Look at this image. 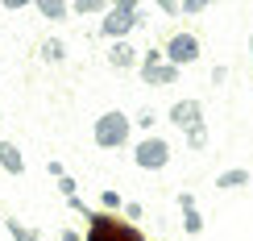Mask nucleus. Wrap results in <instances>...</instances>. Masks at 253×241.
Returning <instances> with one entry per match:
<instances>
[{
  "mask_svg": "<svg viewBox=\"0 0 253 241\" xmlns=\"http://www.w3.org/2000/svg\"><path fill=\"white\" fill-rule=\"evenodd\" d=\"M162 67H166L162 50H141V79H145V88H158V71Z\"/></svg>",
  "mask_w": 253,
  "mask_h": 241,
  "instance_id": "nucleus-10",
  "label": "nucleus"
},
{
  "mask_svg": "<svg viewBox=\"0 0 253 241\" xmlns=\"http://www.w3.org/2000/svg\"><path fill=\"white\" fill-rule=\"evenodd\" d=\"M46 171H50V175H54V179H62V175H67V166H62L58 158H50V162H46Z\"/></svg>",
  "mask_w": 253,
  "mask_h": 241,
  "instance_id": "nucleus-23",
  "label": "nucleus"
},
{
  "mask_svg": "<svg viewBox=\"0 0 253 241\" xmlns=\"http://www.w3.org/2000/svg\"><path fill=\"white\" fill-rule=\"evenodd\" d=\"M249 67H253V38H249Z\"/></svg>",
  "mask_w": 253,
  "mask_h": 241,
  "instance_id": "nucleus-25",
  "label": "nucleus"
},
{
  "mask_svg": "<svg viewBox=\"0 0 253 241\" xmlns=\"http://www.w3.org/2000/svg\"><path fill=\"white\" fill-rule=\"evenodd\" d=\"M87 221H91V229H87L83 241H145L133 225H121L117 216H108V212H87Z\"/></svg>",
  "mask_w": 253,
  "mask_h": 241,
  "instance_id": "nucleus-3",
  "label": "nucleus"
},
{
  "mask_svg": "<svg viewBox=\"0 0 253 241\" xmlns=\"http://www.w3.org/2000/svg\"><path fill=\"white\" fill-rule=\"evenodd\" d=\"M133 162L141 166V171H162V166L170 162V142H166V138H145V142H137Z\"/></svg>",
  "mask_w": 253,
  "mask_h": 241,
  "instance_id": "nucleus-5",
  "label": "nucleus"
},
{
  "mask_svg": "<svg viewBox=\"0 0 253 241\" xmlns=\"http://www.w3.org/2000/svg\"><path fill=\"white\" fill-rule=\"evenodd\" d=\"M158 8H162V13H170V17H183V4H174V0H162Z\"/></svg>",
  "mask_w": 253,
  "mask_h": 241,
  "instance_id": "nucleus-22",
  "label": "nucleus"
},
{
  "mask_svg": "<svg viewBox=\"0 0 253 241\" xmlns=\"http://www.w3.org/2000/svg\"><path fill=\"white\" fill-rule=\"evenodd\" d=\"M0 171L4 175H25V154L17 142H0Z\"/></svg>",
  "mask_w": 253,
  "mask_h": 241,
  "instance_id": "nucleus-9",
  "label": "nucleus"
},
{
  "mask_svg": "<svg viewBox=\"0 0 253 241\" xmlns=\"http://www.w3.org/2000/svg\"><path fill=\"white\" fill-rule=\"evenodd\" d=\"M129 133H133V121L125 117L121 108H108L96 125H91V142H96L100 150H125V145H129Z\"/></svg>",
  "mask_w": 253,
  "mask_h": 241,
  "instance_id": "nucleus-1",
  "label": "nucleus"
},
{
  "mask_svg": "<svg viewBox=\"0 0 253 241\" xmlns=\"http://www.w3.org/2000/svg\"><path fill=\"white\" fill-rule=\"evenodd\" d=\"M249 183V171H245V166H233V171H220L216 175V187H220V192H233V187H245Z\"/></svg>",
  "mask_w": 253,
  "mask_h": 241,
  "instance_id": "nucleus-11",
  "label": "nucleus"
},
{
  "mask_svg": "<svg viewBox=\"0 0 253 241\" xmlns=\"http://www.w3.org/2000/svg\"><path fill=\"white\" fill-rule=\"evenodd\" d=\"M121 192H100V212H112V208H121Z\"/></svg>",
  "mask_w": 253,
  "mask_h": 241,
  "instance_id": "nucleus-17",
  "label": "nucleus"
},
{
  "mask_svg": "<svg viewBox=\"0 0 253 241\" xmlns=\"http://www.w3.org/2000/svg\"><path fill=\"white\" fill-rule=\"evenodd\" d=\"M166 121L174 125V129H195V125H204V100H174L170 104V112H166Z\"/></svg>",
  "mask_w": 253,
  "mask_h": 241,
  "instance_id": "nucleus-6",
  "label": "nucleus"
},
{
  "mask_svg": "<svg viewBox=\"0 0 253 241\" xmlns=\"http://www.w3.org/2000/svg\"><path fill=\"white\" fill-rule=\"evenodd\" d=\"M62 241H83V237L75 233V229H62Z\"/></svg>",
  "mask_w": 253,
  "mask_h": 241,
  "instance_id": "nucleus-24",
  "label": "nucleus"
},
{
  "mask_svg": "<svg viewBox=\"0 0 253 241\" xmlns=\"http://www.w3.org/2000/svg\"><path fill=\"white\" fill-rule=\"evenodd\" d=\"M38 50H42V58H46V62H62V58H67V46H62L58 38H46Z\"/></svg>",
  "mask_w": 253,
  "mask_h": 241,
  "instance_id": "nucleus-13",
  "label": "nucleus"
},
{
  "mask_svg": "<svg viewBox=\"0 0 253 241\" xmlns=\"http://www.w3.org/2000/svg\"><path fill=\"white\" fill-rule=\"evenodd\" d=\"M141 25V8L133 4V0H121V4H112L108 13L100 21V34L112 38V42H129V34Z\"/></svg>",
  "mask_w": 253,
  "mask_h": 241,
  "instance_id": "nucleus-2",
  "label": "nucleus"
},
{
  "mask_svg": "<svg viewBox=\"0 0 253 241\" xmlns=\"http://www.w3.org/2000/svg\"><path fill=\"white\" fill-rule=\"evenodd\" d=\"M199 38L191 34V29H178V34H170L166 38V46H162V54H166V62H174L178 71L183 67H191V62H199Z\"/></svg>",
  "mask_w": 253,
  "mask_h": 241,
  "instance_id": "nucleus-4",
  "label": "nucleus"
},
{
  "mask_svg": "<svg viewBox=\"0 0 253 241\" xmlns=\"http://www.w3.org/2000/svg\"><path fill=\"white\" fill-rule=\"evenodd\" d=\"M174 79H178V67H174V62H166V67L158 71V88H162V83H174Z\"/></svg>",
  "mask_w": 253,
  "mask_h": 241,
  "instance_id": "nucleus-18",
  "label": "nucleus"
},
{
  "mask_svg": "<svg viewBox=\"0 0 253 241\" xmlns=\"http://www.w3.org/2000/svg\"><path fill=\"white\" fill-rule=\"evenodd\" d=\"M58 192L67 195V200H75V192H79V187H75V179H71V175H62V179H58Z\"/></svg>",
  "mask_w": 253,
  "mask_h": 241,
  "instance_id": "nucleus-19",
  "label": "nucleus"
},
{
  "mask_svg": "<svg viewBox=\"0 0 253 241\" xmlns=\"http://www.w3.org/2000/svg\"><path fill=\"white\" fill-rule=\"evenodd\" d=\"M141 62V50H133L129 42H112L108 46V67L112 71H129V67H137Z\"/></svg>",
  "mask_w": 253,
  "mask_h": 241,
  "instance_id": "nucleus-7",
  "label": "nucleus"
},
{
  "mask_svg": "<svg viewBox=\"0 0 253 241\" xmlns=\"http://www.w3.org/2000/svg\"><path fill=\"white\" fill-rule=\"evenodd\" d=\"M187 145H191V150H204L208 145V121L195 125V129H187Z\"/></svg>",
  "mask_w": 253,
  "mask_h": 241,
  "instance_id": "nucleus-15",
  "label": "nucleus"
},
{
  "mask_svg": "<svg viewBox=\"0 0 253 241\" xmlns=\"http://www.w3.org/2000/svg\"><path fill=\"white\" fill-rule=\"evenodd\" d=\"M38 13L46 17V21H62V17L71 13V4H67V0H38Z\"/></svg>",
  "mask_w": 253,
  "mask_h": 241,
  "instance_id": "nucleus-12",
  "label": "nucleus"
},
{
  "mask_svg": "<svg viewBox=\"0 0 253 241\" xmlns=\"http://www.w3.org/2000/svg\"><path fill=\"white\" fill-rule=\"evenodd\" d=\"M0 117H4V112H0Z\"/></svg>",
  "mask_w": 253,
  "mask_h": 241,
  "instance_id": "nucleus-26",
  "label": "nucleus"
},
{
  "mask_svg": "<svg viewBox=\"0 0 253 241\" xmlns=\"http://www.w3.org/2000/svg\"><path fill=\"white\" fill-rule=\"evenodd\" d=\"M4 229H8V237H13V241H42V237L34 233V229H25L21 221H13V216L4 221Z\"/></svg>",
  "mask_w": 253,
  "mask_h": 241,
  "instance_id": "nucleus-14",
  "label": "nucleus"
},
{
  "mask_svg": "<svg viewBox=\"0 0 253 241\" xmlns=\"http://www.w3.org/2000/svg\"><path fill=\"white\" fill-rule=\"evenodd\" d=\"M141 212H145V208L137 204V200H129V204H125V216H129V221H141Z\"/></svg>",
  "mask_w": 253,
  "mask_h": 241,
  "instance_id": "nucleus-21",
  "label": "nucleus"
},
{
  "mask_svg": "<svg viewBox=\"0 0 253 241\" xmlns=\"http://www.w3.org/2000/svg\"><path fill=\"white\" fill-rule=\"evenodd\" d=\"M71 13H79V17H91V13H104V0H75V4H71Z\"/></svg>",
  "mask_w": 253,
  "mask_h": 241,
  "instance_id": "nucleus-16",
  "label": "nucleus"
},
{
  "mask_svg": "<svg viewBox=\"0 0 253 241\" xmlns=\"http://www.w3.org/2000/svg\"><path fill=\"white\" fill-rule=\"evenodd\" d=\"M178 208H183V229L191 237L204 233V216H199V208H195V195L191 192H178Z\"/></svg>",
  "mask_w": 253,
  "mask_h": 241,
  "instance_id": "nucleus-8",
  "label": "nucleus"
},
{
  "mask_svg": "<svg viewBox=\"0 0 253 241\" xmlns=\"http://www.w3.org/2000/svg\"><path fill=\"white\" fill-rule=\"evenodd\" d=\"M204 0H187V4H183V17H199V13H204Z\"/></svg>",
  "mask_w": 253,
  "mask_h": 241,
  "instance_id": "nucleus-20",
  "label": "nucleus"
}]
</instances>
